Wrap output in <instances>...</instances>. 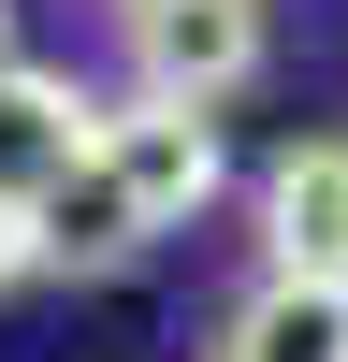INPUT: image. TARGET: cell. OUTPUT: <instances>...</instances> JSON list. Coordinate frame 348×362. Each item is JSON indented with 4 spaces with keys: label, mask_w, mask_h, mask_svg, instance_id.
I'll list each match as a JSON object with an SVG mask.
<instances>
[{
    "label": "cell",
    "mask_w": 348,
    "mask_h": 362,
    "mask_svg": "<svg viewBox=\"0 0 348 362\" xmlns=\"http://www.w3.org/2000/svg\"><path fill=\"white\" fill-rule=\"evenodd\" d=\"M116 15H174V0H116Z\"/></svg>",
    "instance_id": "52a82bcc"
},
{
    "label": "cell",
    "mask_w": 348,
    "mask_h": 362,
    "mask_svg": "<svg viewBox=\"0 0 348 362\" xmlns=\"http://www.w3.org/2000/svg\"><path fill=\"white\" fill-rule=\"evenodd\" d=\"M0 58H15V0H0Z\"/></svg>",
    "instance_id": "ba28073f"
},
{
    "label": "cell",
    "mask_w": 348,
    "mask_h": 362,
    "mask_svg": "<svg viewBox=\"0 0 348 362\" xmlns=\"http://www.w3.org/2000/svg\"><path fill=\"white\" fill-rule=\"evenodd\" d=\"M131 44H145V102H189V116H218L232 87L261 73V0H174V15H131Z\"/></svg>",
    "instance_id": "3957f363"
},
{
    "label": "cell",
    "mask_w": 348,
    "mask_h": 362,
    "mask_svg": "<svg viewBox=\"0 0 348 362\" xmlns=\"http://www.w3.org/2000/svg\"><path fill=\"white\" fill-rule=\"evenodd\" d=\"M87 160H102V102L73 73H44V58H0V203L44 218Z\"/></svg>",
    "instance_id": "7a4b0ae2"
},
{
    "label": "cell",
    "mask_w": 348,
    "mask_h": 362,
    "mask_svg": "<svg viewBox=\"0 0 348 362\" xmlns=\"http://www.w3.org/2000/svg\"><path fill=\"white\" fill-rule=\"evenodd\" d=\"M203 203H218V116L131 87V102H102V160L44 203V261H131L160 232H189Z\"/></svg>",
    "instance_id": "6da1fadb"
},
{
    "label": "cell",
    "mask_w": 348,
    "mask_h": 362,
    "mask_svg": "<svg viewBox=\"0 0 348 362\" xmlns=\"http://www.w3.org/2000/svg\"><path fill=\"white\" fill-rule=\"evenodd\" d=\"M218 362H348V290L334 276H261L247 305H232Z\"/></svg>",
    "instance_id": "5b68a950"
},
{
    "label": "cell",
    "mask_w": 348,
    "mask_h": 362,
    "mask_svg": "<svg viewBox=\"0 0 348 362\" xmlns=\"http://www.w3.org/2000/svg\"><path fill=\"white\" fill-rule=\"evenodd\" d=\"M261 247H276V276H334L348 290V145H290L261 174Z\"/></svg>",
    "instance_id": "277c9868"
},
{
    "label": "cell",
    "mask_w": 348,
    "mask_h": 362,
    "mask_svg": "<svg viewBox=\"0 0 348 362\" xmlns=\"http://www.w3.org/2000/svg\"><path fill=\"white\" fill-rule=\"evenodd\" d=\"M29 261H44V218H15V203H0V290H15Z\"/></svg>",
    "instance_id": "8992f818"
}]
</instances>
